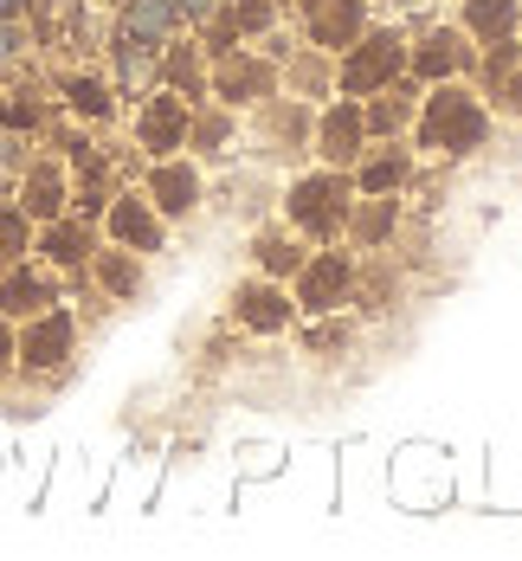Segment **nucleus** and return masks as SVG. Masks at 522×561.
Returning a JSON list of instances; mask_svg holds the SVG:
<instances>
[{"label": "nucleus", "mask_w": 522, "mask_h": 561, "mask_svg": "<svg viewBox=\"0 0 522 561\" xmlns=\"http://www.w3.org/2000/svg\"><path fill=\"white\" fill-rule=\"evenodd\" d=\"M401 174H406V162H401V156H381V162H368V174H361V187H374V194H381V187H394Z\"/></svg>", "instance_id": "nucleus-15"}, {"label": "nucleus", "mask_w": 522, "mask_h": 561, "mask_svg": "<svg viewBox=\"0 0 522 561\" xmlns=\"http://www.w3.org/2000/svg\"><path fill=\"white\" fill-rule=\"evenodd\" d=\"M0 355H7V336H0Z\"/></svg>", "instance_id": "nucleus-22"}, {"label": "nucleus", "mask_w": 522, "mask_h": 561, "mask_svg": "<svg viewBox=\"0 0 522 561\" xmlns=\"http://www.w3.org/2000/svg\"><path fill=\"white\" fill-rule=\"evenodd\" d=\"M419 71H426V78H439V71H452V46H445V39H432V46L419 53Z\"/></svg>", "instance_id": "nucleus-16"}, {"label": "nucleus", "mask_w": 522, "mask_h": 561, "mask_svg": "<svg viewBox=\"0 0 522 561\" xmlns=\"http://www.w3.org/2000/svg\"><path fill=\"white\" fill-rule=\"evenodd\" d=\"M355 26H361V0H310V33H316L323 46L355 39Z\"/></svg>", "instance_id": "nucleus-4"}, {"label": "nucleus", "mask_w": 522, "mask_h": 561, "mask_svg": "<svg viewBox=\"0 0 522 561\" xmlns=\"http://www.w3.org/2000/svg\"><path fill=\"white\" fill-rule=\"evenodd\" d=\"M13 7H20V0H0V13H13Z\"/></svg>", "instance_id": "nucleus-21"}, {"label": "nucleus", "mask_w": 522, "mask_h": 561, "mask_svg": "<svg viewBox=\"0 0 522 561\" xmlns=\"http://www.w3.org/2000/svg\"><path fill=\"white\" fill-rule=\"evenodd\" d=\"M155 194H162V207H169V214H187V207H194V194H200V181H194V169H162V174H155Z\"/></svg>", "instance_id": "nucleus-8"}, {"label": "nucleus", "mask_w": 522, "mask_h": 561, "mask_svg": "<svg viewBox=\"0 0 522 561\" xmlns=\"http://www.w3.org/2000/svg\"><path fill=\"white\" fill-rule=\"evenodd\" d=\"M426 142H432V149H452V156L477 149V142H484V111H477L471 98H459V91L432 98V111H426Z\"/></svg>", "instance_id": "nucleus-1"}, {"label": "nucleus", "mask_w": 522, "mask_h": 561, "mask_svg": "<svg viewBox=\"0 0 522 561\" xmlns=\"http://www.w3.org/2000/svg\"><path fill=\"white\" fill-rule=\"evenodd\" d=\"M0 245H20V220H7V214H0Z\"/></svg>", "instance_id": "nucleus-19"}, {"label": "nucleus", "mask_w": 522, "mask_h": 561, "mask_svg": "<svg viewBox=\"0 0 522 561\" xmlns=\"http://www.w3.org/2000/svg\"><path fill=\"white\" fill-rule=\"evenodd\" d=\"M0 304H7V310H33V304H46V284L39 278H13L7 290H0Z\"/></svg>", "instance_id": "nucleus-14"}, {"label": "nucleus", "mask_w": 522, "mask_h": 561, "mask_svg": "<svg viewBox=\"0 0 522 561\" xmlns=\"http://www.w3.org/2000/svg\"><path fill=\"white\" fill-rule=\"evenodd\" d=\"M401 71V39H368L361 53L348 58V71H343V91H374V84H387Z\"/></svg>", "instance_id": "nucleus-3"}, {"label": "nucleus", "mask_w": 522, "mask_h": 561, "mask_svg": "<svg viewBox=\"0 0 522 561\" xmlns=\"http://www.w3.org/2000/svg\"><path fill=\"white\" fill-rule=\"evenodd\" d=\"M343 284H348L343 259H316V265H310V278H303V304H310V310H329V304L343 297Z\"/></svg>", "instance_id": "nucleus-5"}, {"label": "nucleus", "mask_w": 522, "mask_h": 561, "mask_svg": "<svg viewBox=\"0 0 522 561\" xmlns=\"http://www.w3.org/2000/svg\"><path fill=\"white\" fill-rule=\"evenodd\" d=\"M355 142H361V116L355 111H336L329 123H323V149H329V156H348Z\"/></svg>", "instance_id": "nucleus-11"}, {"label": "nucleus", "mask_w": 522, "mask_h": 561, "mask_svg": "<svg viewBox=\"0 0 522 561\" xmlns=\"http://www.w3.org/2000/svg\"><path fill=\"white\" fill-rule=\"evenodd\" d=\"M65 342H71V317H46V323L26 336V362H33V368H53L58 355H65Z\"/></svg>", "instance_id": "nucleus-6"}, {"label": "nucleus", "mask_w": 522, "mask_h": 561, "mask_svg": "<svg viewBox=\"0 0 522 561\" xmlns=\"http://www.w3.org/2000/svg\"><path fill=\"white\" fill-rule=\"evenodd\" d=\"M174 7H187V13H207V0H174Z\"/></svg>", "instance_id": "nucleus-20"}, {"label": "nucleus", "mask_w": 522, "mask_h": 561, "mask_svg": "<svg viewBox=\"0 0 522 561\" xmlns=\"http://www.w3.org/2000/svg\"><path fill=\"white\" fill-rule=\"evenodd\" d=\"M239 317H245L252 330H278L290 310H285V297H278V290H245V297H239Z\"/></svg>", "instance_id": "nucleus-7"}, {"label": "nucleus", "mask_w": 522, "mask_h": 561, "mask_svg": "<svg viewBox=\"0 0 522 561\" xmlns=\"http://www.w3.org/2000/svg\"><path fill=\"white\" fill-rule=\"evenodd\" d=\"M290 220L310 226V232H329V226L343 220V181H336V174L303 181V187L290 194Z\"/></svg>", "instance_id": "nucleus-2"}, {"label": "nucleus", "mask_w": 522, "mask_h": 561, "mask_svg": "<svg viewBox=\"0 0 522 561\" xmlns=\"http://www.w3.org/2000/svg\"><path fill=\"white\" fill-rule=\"evenodd\" d=\"M361 232H368V239H381V232H387V207H374V214L361 220Z\"/></svg>", "instance_id": "nucleus-18"}, {"label": "nucleus", "mask_w": 522, "mask_h": 561, "mask_svg": "<svg viewBox=\"0 0 522 561\" xmlns=\"http://www.w3.org/2000/svg\"><path fill=\"white\" fill-rule=\"evenodd\" d=\"M142 136H149V142H155V149H169L174 136H181V104H174V98H162V104H155V111L142 116Z\"/></svg>", "instance_id": "nucleus-10"}, {"label": "nucleus", "mask_w": 522, "mask_h": 561, "mask_svg": "<svg viewBox=\"0 0 522 561\" xmlns=\"http://www.w3.org/2000/svg\"><path fill=\"white\" fill-rule=\"evenodd\" d=\"M169 20H174V0H136V7H129V33H136V39H162Z\"/></svg>", "instance_id": "nucleus-9"}, {"label": "nucleus", "mask_w": 522, "mask_h": 561, "mask_svg": "<svg viewBox=\"0 0 522 561\" xmlns=\"http://www.w3.org/2000/svg\"><path fill=\"white\" fill-rule=\"evenodd\" d=\"M510 20H517L510 0H471V26L477 33H510Z\"/></svg>", "instance_id": "nucleus-12"}, {"label": "nucleus", "mask_w": 522, "mask_h": 561, "mask_svg": "<svg viewBox=\"0 0 522 561\" xmlns=\"http://www.w3.org/2000/svg\"><path fill=\"white\" fill-rule=\"evenodd\" d=\"M71 98H78V111H104V91H97V84H78V91H71Z\"/></svg>", "instance_id": "nucleus-17"}, {"label": "nucleus", "mask_w": 522, "mask_h": 561, "mask_svg": "<svg viewBox=\"0 0 522 561\" xmlns=\"http://www.w3.org/2000/svg\"><path fill=\"white\" fill-rule=\"evenodd\" d=\"M116 239H129V245H155V220H149L142 207H116Z\"/></svg>", "instance_id": "nucleus-13"}]
</instances>
